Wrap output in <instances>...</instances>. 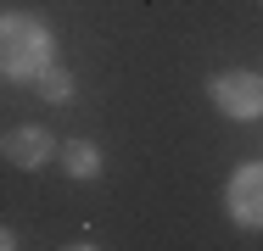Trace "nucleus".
<instances>
[{
  "label": "nucleus",
  "mask_w": 263,
  "mask_h": 251,
  "mask_svg": "<svg viewBox=\"0 0 263 251\" xmlns=\"http://www.w3.org/2000/svg\"><path fill=\"white\" fill-rule=\"evenodd\" d=\"M45 67H56V28L40 11H6L0 17V73L11 84H34Z\"/></svg>",
  "instance_id": "obj_1"
},
{
  "label": "nucleus",
  "mask_w": 263,
  "mask_h": 251,
  "mask_svg": "<svg viewBox=\"0 0 263 251\" xmlns=\"http://www.w3.org/2000/svg\"><path fill=\"white\" fill-rule=\"evenodd\" d=\"M208 95L230 123H258L263 117V73H252V67H224V73L208 78Z\"/></svg>",
  "instance_id": "obj_2"
},
{
  "label": "nucleus",
  "mask_w": 263,
  "mask_h": 251,
  "mask_svg": "<svg viewBox=\"0 0 263 251\" xmlns=\"http://www.w3.org/2000/svg\"><path fill=\"white\" fill-rule=\"evenodd\" d=\"M224 212L235 229L263 235V162H235V173L224 179Z\"/></svg>",
  "instance_id": "obj_3"
},
{
  "label": "nucleus",
  "mask_w": 263,
  "mask_h": 251,
  "mask_svg": "<svg viewBox=\"0 0 263 251\" xmlns=\"http://www.w3.org/2000/svg\"><path fill=\"white\" fill-rule=\"evenodd\" d=\"M0 151H6V162L23 168V173L45 168V162H62V140H56L45 123H17V129H6Z\"/></svg>",
  "instance_id": "obj_4"
},
{
  "label": "nucleus",
  "mask_w": 263,
  "mask_h": 251,
  "mask_svg": "<svg viewBox=\"0 0 263 251\" xmlns=\"http://www.w3.org/2000/svg\"><path fill=\"white\" fill-rule=\"evenodd\" d=\"M62 168H67V179H79V184H90V179H101V145L96 140H62Z\"/></svg>",
  "instance_id": "obj_5"
},
{
  "label": "nucleus",
  "mask_w": 263,
  "mask_h": 251,
  "mask_svg": "<svg viewBox=\"0 0 263 251\" xmlns=\"http://www.w3.org/2000/svg\"><path fill=\"white\" fill-rule=\"evenodd\" d=\"M34 95L51 100V106H67V100H73V73H67L62 61H56V67H45V73L34 78Z\"/></svg>",
  "instance_id": "obj_6"
},
{
  "label": "nucleus",
  "mask_w": 263,
  "mask_h": 251,
  "mask_svg": "<svg viewBox=\"0 0 263 251\" xmlns=\"http://www.w3.org/2000/svg\"><path fill=\"white\" fill-rule=\"evenodd\" d=\"M0 251H17V229H0Z\"/></svg>",
  "instance_id": "obj_7"
},
{
  "label": "nucleus",
  "mask_w": 263,
  "mask_h": 251,
  "mask_svg": "<svg viewBox=\"0 0 263 251\" xmlns=\"http://www.w3.org/2000/svg\"><path fill=\"white\" fill-rule=\"evenodd\" d=\"M62 251H101L96 240H73V246H62Z\"/></svg>",
  "instance_id": "obj_8"
}]
</instances>
